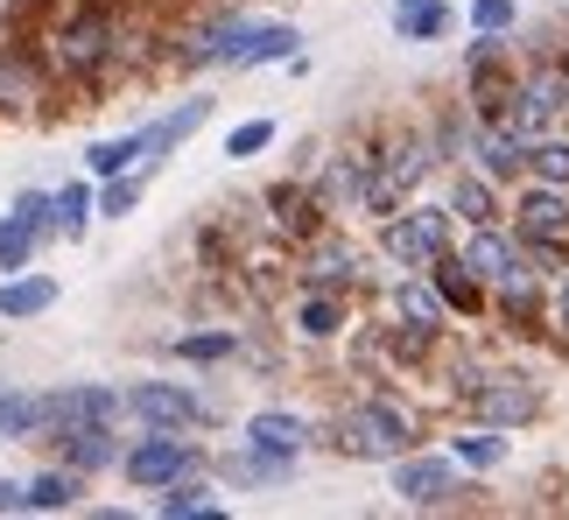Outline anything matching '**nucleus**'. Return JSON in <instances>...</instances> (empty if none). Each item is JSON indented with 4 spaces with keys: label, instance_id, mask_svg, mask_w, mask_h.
Segmentation results:
<instances>
[{
    "label": "nucleus",
    "instance_id": "obj_13",
    "mask_svg": "<svg viewBox=\"0 0 569 520\" xmlns=\"http://www.w3.org/2000/svg\"><path fill=\"white\" fill-rule=\"evenodd\" d=\"M211 471H218L226 492H281V486H296L302 458H281V450H260L247 437H232L226 450H211Z\"/></svg>",
    "mask_w": 569,
    "mask_h": 520
},
{
    "label": "nucleus",
    "instance_id": "obj_20",
    "mask_svg": "<svg viewBox=\"0 0 569 520\" xmlns=\"http://www.w3.org/2000/svg\"><path fill=\"white\" fill-rule=\"evenodd\" d=\"M239 437L260 443V450H281V458H310V450H317V422L302 416V408H253V416L239 422Z\"/></svg>",
    "mask_w": 569,
    "mask_h": 520
},
{
    "label": "nucleus",
    "instance_id": "obj_4",
    "mask_svg": "<svg viewBox=\"0 0 569 520\" xmlns=\"http://www.w3.org/2000/svg\"><path fill=\"white\" fill-rule=\"evenodd\" d=\"M457 247V219H450V204L443 198H408L401 211H387V219L373 226V253L387 260L393 274H422L436 253H450Z\"/></svg>",
    "mask_w": 569,
    "mask_h": 520
},
{
    "label": "nucleus",
    "instance_id": "obj_21",
    "mask_svg": "<svg viewBox=\"0 0 569 520\" xmlns=\"http://www.w3.org/2000/svg\"><path fill=\"white\" fill-rule=\"evenodd\" d=\"M0 443H50V387H0Z\"/></svg>",
    "mask_w": 569,
    "mask_h": 520
},
{
    "label": "nucleus",
    "instance_id": "obj_42",
    "mask_svg": "<svg viewBox=\"0 0 569 520\" xmlns=\"http://www.w3.org/2000/svg\"><path fill=\"white\" fill-rule=\"evenodd\" d=\"M562 134H569V106H562Z\"/></svg>",
    "mask_w": 569,
    "mask_h": 520
},
{
    "label": "nucleus",
    "instance_id": "obj_12",
    "mask_svg": "<svg viewBox=\"0 0 569 520\" xmlns=\"http://www.w3.org/2000/svg\"><path fill=\"white\" fill-rule=\"evenodd\" d=\"M507 226L528 247H569V183H535L520 177L507 198Z\"/></svg>",
    "mask_w": 569,
    "mask_h": 520
},
{
    "label": "nucleus",
    "instance_id": "obj_22",
    "mask_svg": "<svg viewBox=\"0 0 569 520\" xmlns=\"http://www.w3.org/2000/svg\"><path fill=\"white\" fill-rule=\"evenodd\" d=\"M218 471L211 464H197V471H183L177 486H162L156 492V513L162 520H226V500H218Z\"/></svg>",
    "mask_w": 569,
    "mask_h": 520
},
{
    "label": "nucleus",
    "instance_id": "obj_34",
    "mask_svg": "<svg viewBox=\"0 0 569 520\" xmlns=\"http://www.w3.org/2000/svg\"><path fill=\"white\" fill-rule=\"evenodd\" d=\"M148 177L156 169H120V177H99V219H134L148 198Z\"/></svg>",
    "mask_w": 569,
    "mask_h": 520
},
{
    "label": "nucleus",
    "instance_id": "obj_14",
    "mask_svg": "<svg viewBox=\"0 0 569 520\" xmlns=\"http://www.w3.org/2000/svg\"><path fill=\"white\" fill-rule=\"evenodd\" d=\"M42 450L78 464L84 479H99V471H120V458H127V422H63Z\"/></svg>",
    "mask_w": 569,
    "mask_h": 520
},
{
    "label": "nucleus",
    "instance_id": "obj_23",
    "mask_svg": "<svg viewBox=\"0 0 569 520\" xmlns=\"http://www.w3.org/2000/svg\"><path fill=\"white\" fill-rule=\"evenodd\" d=\"M471 169H486L492 183H520L528 177V141L513 134V127H499V120H478V134H471Z\"/></svg>",
    "mask_w": 569,
    "mask_h": 520
},
{
    "label": "nucleus",
    "instance_id": "obj_43",
    "mask_svg": "<svg viewBox=\"0 0 569 520\" xmlns=\"http://www.w3.org/2000/svg\"><path fill=\"white\" fill-rule=\"evenodd\" d=\"M8 380H14V373H0V387H8Z\"/></svg>",
    "mask_w": 569,
    "mask_h": 520
},
{
    "label": "nucleus",
    "instance_id": "obj_11",
    "mask_svg": "<svg viewBox=\"0 0 569 520\" xmlns=\"http://www.w3.org/2000/svg\"><path fill=\"white\" fill-rule=\"evenodd\" d=\"M57 99V71L42 42H0V120H42Z\"/></svg>",
    "mask_w": 569,
    "mask_h": 520
},
{
    "label": "nucleus",
    "instance_id": "obj_24",
    "mask_svg": "<svg viewBox=\"0 0 569 520\" xmlns=\"http://www.w3.org/2000/svg\"><path fill=\"white\" fill-rule=\"evenodd\" d=\"M422 274L436 281V296L450 302V317H457V323H486V281H478L465 260H457V247H450V253H436Z\"/></svg>",
    "mask_w": 569,
    "mask_h": 520
},
{
    "label": "nucleus",
    "instance_id": "obj_26",
    "mask_svg": "<svg viewBox=\"0 0 569 520\" xmlns=\"http://www.w3.org/2000/svg\"><path fill=\"white\" fill-rule=\"evenodd\" d=\"M239 323H190V331H177L169 338V359H183V366H197V373H218V366H232L239 359Z\"/></svg>",
    "mask_w": 569,
    "mask_h": 520
},
{
    "label": "nucleus",
    "instance_id": "obj_17",
    "mask_svg": "<svg viewBox=\"0 0 569 520\" xmlns=\"http://www.w3.org/2000/svg\"><path fill=\"white\" fill-rule=\"evenodd\" d=\"M162 141H156V120H141V127H127V134H106L84 148V177H120V169H162Z\"/></svg>",
    "mask_w": 569,
    "mask_h": 520
},
{
    "label": "nucleus",
    "instance_id": "obj_2",
    "mask_svg": "<svg viewBox=\"0 0 569 520\" xmlns=\"http://www.w3.org/2000/svg\"><path fill=\"white\" fill-rule=\"evenodd\" d=\"M422 437H429L422 408H415L408 394H393L387 380H366L359 394L338 401V416L317 429V443L338 450V458H352V464H393V458H408Z\"/></svg>",
    "mask_w": 569,
    "mask_h": 520
},
{
    "label": "nucleus",
    "instance_id": "obj_31",
    "mask_svg": "<svg viewBox=\"0 0 569 520\" xmlns=\"http://www.w3.org/2000/svg\"><path fill=\"white\" fill-rule=\"evenodd\" d=\"M302 50V29L296 21H274V14H260V29L247 42V57H239V71H268V63H289Z\"/></svg>",
    "mask_w": 569,
    "mask_h": 520
},
{
    "label": "nucleus",
    "instance_id": "obj_37",
    "mask_svg": "<svg viewBox=\"0 0 569 520\" xmlns=\"http://www.w3.org/2000/svg\"><path fill=\"white\" fill-rule=\"evenodd\" d=\"M520 0H471V36H513Z\"/></svg>",
    "mask_w": 569,
    "mask_h": 520
},
{
    "label": "nucleus",
    "instance_id": "obj_8",
    "mask_svg": "<svg viewBox=\"0 0 569 520\" xmlns=\"http://www.w3.org/2000/svg\"><path fill=\"white\" fill-rule=\"evenodd\" d=\"M197 464H211V443L197 437V429H134V437H127V458H120V479L134 492H162Z\"/></svg>",
    "mask_w": 569,
    "mask_h": 520
},
{
    "label": "nucleus",
    "instance_id": "obj_36",
    "mask_svg": "<svg viewBox=\"0 0 569 520\" xmlns=\"http://www.w3.org/2000/svg\"><path fill=\"white\" fill-rule=\"evenodd\" d=\"M274 141H281L274 120H239L232 134H226V162H253V156H268Z\"/></svg>",
    "mask_w": 569,
    "mask_h": 520
},
{
    "label": "nucleus",
    "instance_id": "obj_38",
    "mask_svg": "<svg viewBox=\"0 0 569 520\" xmlns=\"http://www.w3.org/2000/svg\"><path fill=\"white\" fill-rule=\"evenodd\" d=\"M549 338H556L562 352H569V268L549 281Z\"/></svg>",
    "mask_w": 569,
    "mask_h": 520
},
{
    "label": "nucleus",
    "instance_id": "obj_6",
    "mask_svg": "<svg viewBox=\"0 0 569 520\" xmlns=\"http://www.w3.org/2000/svg\"><path fill=\"white\" fill-rule=\"evenodd\" d=\"M120 408L134 429H211V422H226V401L204 380H127Z\"/></svg>",
    "mask_w": 569,
    "mask_h": 520
},
{
    "label": "nucleus",
    "instance_id": "obj_18",
    "mask_svg": "<svg viewBox=\"0 0 569 520\" xmlns=\"http://www.w3.org/2000/svg\"><path fill=\"white\" fill-rule=\"evenodd\" d=\"M380 317H393V323H415V331H450V302L436 296V281L429 274H393L387 281V296H380Z\"/></svg>",
    "mask_w": 569,
    "mask_h": 520
},
{
    "label": "nucleus",
    "instance_id": "obj_7",
    "mask_svg": "<svg viewBox=\"0 0 569 520\" xmlns=\"http://www.w3.org/2000/svg\"><path fill=\"white\" fill-rule=\"evenodd\" d=\"M387 492H393V500H401L408 513H443V507H465L471 492H478V479L450 458V450L415 443L408 458H393V464H387Z\"/></svg>",
    "mask_w": 569,
    "mask_h": 520
},
{
    "label": "nucleus",
    "instance_id": "obj_40",
    "mask_svg": "<svg viewBox=\"0 0 569 520\" xmlns=\"http://www.w3.org/2000/svg\"><path fill=\"white\" fill-rule=\"evenodd\" d=\"M0 513H29V479H0Z\"/></svg>",
    "mask_w": 569,
    "mask_h": 520
},
{
    "label": "nucleus",
    "instance_id": "obj_3",
    "mask_svg": "<svg viewBox=\"0 0 569 520\" xmlns=\"http://www.w3.org/2000/svg\"><path fill=\"white\" fill-rule=\"evenodd\" d=\"M541 408H549V387H541L535 366L486 359L478 380L465 387V401H457V416H465V422H492V429H535Z\"/></svg>",
    "mask_w": 569,
    "mask_h": 520
},
{
    "label": "nucleus",
    "instance_id": "obj_28",
    "mask_svg": "<svg viewBox=\"0 0 569 520\" xmlns=\"http://www.w3.org/2000/svg\"><path fill=\"white\" fill-rule=\"evenodd\" d=\"M84 492H92V479H84L78 464H63V458L29 471V513H78Z\"/></svg>",
    "mask_w": 569,
    "mask_h": 520
},
{
    "label": "nucleus",
    "instance_id": "obj_35",
    "mask_svg": "<svg viewBox=\"0 0 569 520\" xmlns=\"http://www.w3.org/2000/svg\"><path fill=\"white\" fill-rule=\"evenodd\" d=\"M528 177L535 183H569V134L549 127L541 141H528Z\"/></svg>",
    "mask_w": 569,
    "mask_h": 520
},
{
    "label": "nucleus",
    "instance_id": "obj_27",
    "mask_svg": "<svg viewBox=\"0 0 569 520\" xmlns=\"http://www.w3.org/2000/svg\"><path fill=\"white\" fill-rule=\"evenodd\" d=\"M99 226V183L92 177H71V183H57L50 190V240H84V232Z\"/></svg>",
    "mask_w": 569,
    "mask_h": 520
},
{
    "label": "nucleus",
    "instance_id": "obj_33",
    "mask_svg": "<svg viewBox=\"0 0 569 520\" xmlns=\"http://www.w3.org/2000/svg\"><path fill=\"white\" fill-rule=\"evenodd\" d=\"M42 240H50L42 226H29L21 211H0V274H21V268H36Z\"/></svg>",
    "mask_w": 569,
    "mask_h": 520
},
{
    "label": "nucleus",
    "instance_id": "obj_30",
    "mask_svg": "<svg viewBox=\"0 0 569 520\" xmlns=\"http://www.w3.org/2000/svg\"><path fill=\"white\" fill-rule=\"evenodd\" d=\"M443 450H450V458L471 471V479H486V471H499V464L513 458V429H492V422H465V429H457V437H450Z\"/></svg>",
    "mask_w": 569,
    "mask_h": 520
},
{
    "label": "nucleus",
    "instance_id": "obj_19",
    "mask_svg": "<svg viewBox=\"0 0 569 520\" xmlns=\"http://www.w3.org/2000/svg\"><path fill=\"white\" fill-rule=\"evenodd\" d=\"M457 260L492 289L507 268H520V232L507 219H499V226H457Z\"/></svg>",
    "mask_w": 569,
    "mask_h": 520
},
{
    "label": "nucleus",
    "instance_id": "obj_5",
    "mask_svg": "<svg viewBox=\"0 0 569 520\" xmlns=\"http://www.w3.org/2000/svg\"><path fill=\"white\" fill-rule=\"evenodd\" d=\"M373 268H380V253H373V247H359L345 226H323L317 240L289 247V274H296V289H338V296H366V289H373Z\"/></svg>",
    "mask_w": 569,
    "mask_h": 520
},
{
    "label": "nucleus",
    "instance_id": "obj_10",
    "mask_svg": "<svg viewBox=\"0 0 569 520\" xmlns=\"http://www.w3.org/2000/svg\"><path fill=\"white\" fill-rule=\"evenodd\" d=\"M373 156L387 169V183L401 190V198H422V190L436 183V169H443V148H436L429 120H393L373 134Z\"/></svg>",
    "mask_w": 569,
    "mask_h": 520
},
{
    "label": "nucleus",
    "instance_id": "obj_16",
    "mask_svg": "<svg viewBox=\"0 0 569 520\" xmlns=\"http://www.w3.org/2000/svg\"><path fill=\"white\" fill-rule=\"evenodd\" d=\"M443 204H450L457 226H499L507 219V183H492L486 169H471V162H450Z\"/></svg>",
    "mask_w": 569,
    "mask_h": 520
},
{
    "label": "nucleus",
    "instance_id": "obj_39",
    "mask_svg": "<svg viewBox=\"0 0 569 520\" xmlns=\"http://www.w3.org/2000/svg\"><path fill=\"white\" fill-rule=\"evenodd\" d=\"M8 211H21V219H29V226H42V232H50V190H42V183L14 190V204H8Z\"/></svg>",
    "mask_w": 569,
    "mask_h": 520
},
{
    "label": "nucleus",
    "instance_id": "obj_32",
    "mask_svg": "<svg viewBox=\"0 0 569 520\" xmlns=\"http://www.w3.org/2000/svg\"><path fill=\"white\" fill-rule=\"evenodd\" d=\"M218 113V99L211 92H190V99H177V106H169V113L156 120V141H162V156H177V148L197 134V127H204Z\"/></svg>",
    "mask_w": 569,
    "mask_h": 520
},
{
    "label": "nucleus",
    "instance_id": "obj_15",
    "mask_svg": "<svg viewBox=\"0 0 569 520\" xmlns=\"http://www.w3.org/2000/svg\"><path fill=\"white\" fill-rule=\"evenodd\" d=\"M352 302L359 296H338V289H296V302H289V338L296 344H345V331H352Z\"/></svg>",
    "mask_w": 569,
    "mask_h": 520
},
{
    "label": "nucleus",
    "instance_id": "obj_9",
    "mask_svg": "<svg viewBox=\"0 0 569 520\" xmlns=\"http://www.w3.org/2000/svg\"><path fill=\"white\" fill-rule=\"evenodd\" d=\"M253 204H260V226H268V240H274L281 253L302 247V240H317L323 226H338V219H331V204H323V190H317V177H302V169L274 177Z\"/></svg>",
    "mask_w": 569,
    "mask_h": 520
},
{
    "label": "nucleus",
    "instance_id": "obj_25",
    "mask_svg": "<svg viewBox=\"0 0 569 520\" xmlns=\"http://www.w3.org/2000/svg\"><path fill=\"white\" fill-rule=\"evenodd\" d=\"M57 302H63L57 274H36V268L0 274V323H36V317H50Z\"/></svg>",
    "mask_w": 569,
    "mask_h": 520
},
{
    "label": "nucleus",
    "instance_id": "obj_29",
    "mask_svg": "<svg viewBox=\"0 0 569 520\" xmlns=\"http://www.w3.org/2000/svg\"><path fill=\"white\" fill-rule=\"evenodd\" d=\"M387 29H393V42H443L450 29H457V8L450 0H393L387 8Z\"/></svg>",
    "mask_w": 569,
    "mask_h": 520
},
{
    "label": "nucleus",
    "instance_id": "obj_1",
    "mask_svg": "<svg viewBox=\"0 0 569 520\" xmlns=\"http://www.w3.org/2000/svg\"><path fill=\"white\" fill-rule=\"evenodd\" d=\"M42 57H50V71H57L63 92H106L113 78L134 71L141 36L127 29L120 8H106V0H78V8H63V14L50 21Z\"/></svg>",
    "mask_w": 569,
    "mask_h": 520
},
{
    "label": "nucleus",
    "instance_id": "obj_41",
    "mask_svg": "<svg viewBox=\"0 0 569 520\" xmlns=\"http://www.w3.org/2000/svg\"><path fill=\"white\" fill-rule=\"evenodd\" d=\"M556 71H562V84H569V29L556 36Z\"/></svg>",
    "mask_w": 569,
    "mask_h": 520
}]
</instances>
